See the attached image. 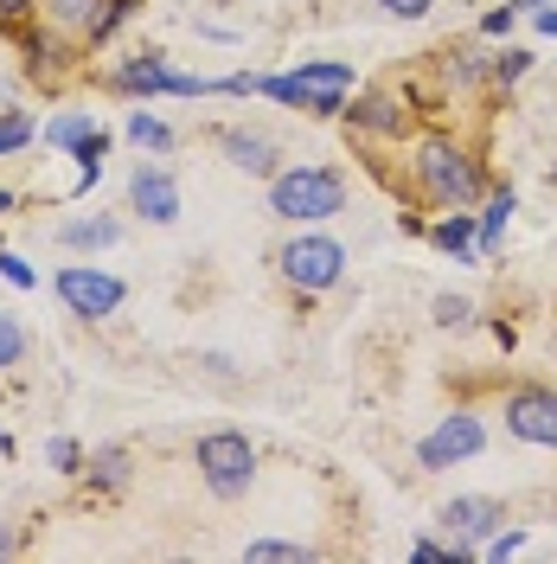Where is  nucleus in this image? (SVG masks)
<instances>
[{"label": "nucleus", "mask_w": 557, "mask_h": 564, "mask_svg": "<svg viewBox=\"0 0 557 564\" xmlns=\"http://www.w3.org/2000/svg\"><path fill=\"white\" fill-rule=\"evenodd\" d=\"M411 186H417L423 206H436V212H474L488 199V167H481V154L461 135L429 129L411 148Z\"/></svg>", "instance_id": "f257e3e1"}, {"label": "nucleus", "mask_w": 557, "mask_h": 564, "mask_svg": "<svg viewBox=\"0 0 557 564\" xmlns=\"http://www.w3.org/2000/svg\"><path fill=\"white\" fill-rule=\"evenodd\" d=\"M429 245L449 250L455 263H481V218H474V212H443V218L429 225Z\"/></svg>", "instance_id": "dca6fc26"}, {"label": "nucleus", "mask_w": 557, "mask_h": 564, "mask_svg": "<svg viewBox=\"0 0 557 564\" xmlns=\"http://www.w3.org/2000/svg\"><path fill=\"white\" fill-rule=\"evenodd\" d=\"M84 475H90L103 494H122V488H129V449H116V443L97 449V456L84 462Z\"/></svg>", "instance_id": "aec40b11"}, {"label": "nucleus", "mask_w": 557, "mask_h": 564, "mask_svg": "<svg viewBox=\"0 0 557 564\" xmlns=\"http://www.w3.org/2000/svg\"><path fill=\"white\" fill-rule=\"evenodd\" d=\"M52 289H58V302H65L77 321H109L129 302V282L97 270V263H65V270L52 276Z\"/></svg>", "instance_id": "0eeeda50"}, {"label": "nucleus", "mask_w": 557, "mask_h": 564, "mask_svg": "<svg viewBox=\"0 0 557 564\" xmlns=\"http://www.w3.org/2000/svg\"><path fill=\"white\" fill-rule=\"evenodd\" d=\"M551 352H557V334H551Z\"/></svg>", "instance_id": "58836bf2"}, {"label": "nucleus", "mask_w": 557, "mask_h": 564, "mask_svg": "<svg viewBox=\"0 0 557 564\" xmlns=\"http://www.w3.org/2000/svg\"><path fill=\"white\" fill-rule=\"evenodd\" d=\"M33 135H39V129H33V116H26V109H7V116H0V154L26 148Z\"/></svg>", "instance_id": "a878e982"}, {"label": "nucleus", "mask_w": 557, "mask_h": 564, "mask_svg": "<svg viewBox=\"0 0 557 564\" xmlns=\"http://www.w3.org/2000/svg\"><path fill=\"white\" fill-rule=\"evenodd\" d=\"M270 212L288 225H320L334 212H347V174L327 161H295L270 174Z\"/></svg>", "instance_id": "f03ea898"}, {"label": "nucleus", "mask_w": 557, "mask_h": 564, "mask_svg": "<svg viewBox=\"0 0 557 564\" xmlns=\"http://www.w3.org/2000/svg\"><path fill=\"white\" fill-rule=\"evenodd\" d=\"M429 315H436V327H468V321H474V302H468V295H436Z\"/></svg>", "instance_id": "bb28decb"}, {"label": "nucleus", "mask_w": 557, "mask_h": 564, "mask_svg": "<svg viewBox=\"0 0 557 564\" xmlns=\"http://www.w3.org/2000/svg\"><path fill=\"white\" fill-rule=\"evenodd\" d=\"M256 90L288 104V109H308V116H347L352 65H340V58H308V65L282 70V77H263Z\"/></svg>", "instance_id": "7ed1b4c3"}, {"label": "nucleus", "mask_w": 557, "mask_h": 564, "mask_svg": "<svg viewBox=\"0 0 557 564\" xmlns=\"http://www.w3.org/2000/svg\"><path fill=\"white\" fill-rule=\"evenodd\" d=\"M520 212V193L513 186H493L488 199H481V257H493L500 250V238H506V218Z\"/></svg>", "instance_id": "f3484780"}, {"label": "nucleus", "mask_w": 557, "mask_h": 564, "mask_svg": "<svg viewBox=\"0 0 557 564\" xmlns=\"http://www.w3.org/2000/svg\"><path fill=\"white\" fill-rule=\"evenodd\" d=\"M116 238H122L116 218H70V225H58V245L65 250H109Z\"/></svg>", "instance_id": "a211bd4d"}, {"label": "nucleus", "mask_w": 557, "mask_h": 564, "mask_svg": "<svg viewBox=\"0 0 557 564\" xmlns=\"http://www.w3.org/2000/svg\"><path fill=\"white\" fill-rule=\"evenodd\" d=\"M129 141H141V148H154V154H167V148H174V129H167L161 116H148V109H135V116H129Z\"/></svg>", "instance_id": "412c9836"}, {"label": "nucleus", "mask_w": 557, "mask_h": 564, "mask_svg": "<svg viewBox=\"0 0 557 564\" xmlns=\"http://www.w3.org/2000/svg\"><path fill=\"white\" fill-rule=\"evenodd\" d=\"M513 26H520V7H513V0H506V7H493L488 20H481V33H488V39H500V33H513Z\"/></svg>", "instance_id": "7c9ffc66"}, {"label": "nucleus", "mask_w": 557, "mask_h": 564, "mask_svg": "<svg viewBox=\"0 0 557 564\" xmlns=\"http://www.w3.org/2000/svg\"><path fill=\"white\" fill-rule=\"evenodd\" d=\"M103 154H109V135H103V129H97V135H90V141H84V148H77V193L103 180Z\"/></svg>", "instance_id": "4be33fe9"}, {"label": "nucleus", "mask_w": 557, "mask_h": 564, "mask_svg": "<svg viewBox=\"0 0 557 564\" xmlns=\"http://www.w3.org/2000/svg\"><path fill=\"white\" fill-rule=\"evenodd\" d=\"M250 564H302L314 558V545H282V539H256V545H244Z\"/></svg>", "instance_id": "5701e85b"}, {"label": "nucleus", "mask_w": 557, "mask_h": 564, "mask_svg": "<svg viewBox=\"0 0 557 564\" xmlns=\"http://www.w3.org/2000/svg\"><path fill=\"white\" fill-rule=\"evenodd\" d=\"M525 70H532V52H525V45H506V52H493V90H513Z\"/></svg>", "instance_id": "b1692460"}, {"label": "nucleus", "mask_w": 557, "mask_h": 564, "mask_svg": "<svg viewBox=\"0 0 557 564\" xmlns=\"http://www.w3.org/2000/svg\"><path fill=\"white\" fill-rule=\"evenodd\" d=\"M218 148H225V161H231L238 174H250V180H270V174H276V141L256 135V129H225V135H218Z\"/></svg>", "instance_id": "2eb2a0df"}, {"label": "nucleus", "mask_w": 557, "mask_h": 564, "mask_svg": "<svg viewBox=\"0 0 557 564\" xmlns=\"http://www.w3.org/2000/svg\"><path fill=\"white\" fill-rule=\"evenodd\" d=\"M276 270L295 295H320V289H334L347 276V245L327 238V231H302V238H288L276 250Z\"/></svg>", "instance_id": "39448f33"}, {"label": "nucleus", "mask_w": 557, "mask_h": 564, "mask_svg": "<svg viewBox=\"0 0 557 564\" xmlns=\"http://www.w3.org/2000/svg\"><path fill=\"white\" fill-rule=\"evenodd\" d=\"M7 449H13V443H7V436H0V456H7Z\"/></svg>", "instance_id": "4c0bfd02"}, {"label": "nucleus", "mask_w": 557, "mask_h": 564, "mask_svg": "<svg viewBox=\"0 0 557 564\" xmlns=\"http://www.w3.org/2000/svg\"><path fill=\"white\" fill-rule=\"evenodd\" d=\"M90 135H97V116H84V109H65V116L45 122V148H70V154H77Z\"/></svg>", "instance_id": "6ab92c4d"}, {"label": "nucleus", "mask_w": 557, "mask_h": 564, "mask_svg": "<svg viewBox=\"0 0 557 564\" xmlns=\"http://www.w3.org/2000/svg\"><path fill=\"white\" fill-rule=\"evenodd\" d=\"M436 77H443L449 90H488L493 58L474 45V39H461V45H449V52H436Z\"/></svg>", "instance_id": "4468645a"}, {"label": "nucleus", "mask_w": 557, "mask_h": 564, "mask_svg": "<svg viewBox=\"0 0 557 564\" xmlns=\"http://www.w3.org/2000/svg\"><path fill=\"white\" fill-rule=\"evenodd\" d=\"M174 84L179 70L167 65V52H135L109 70V90H122V97H174Z\"/></svg>", "instance_id": "ddd939ff"}, {"label": "nucleus", "mask_w": 557, "mask_h": 564, "mask_svg": "<svg viewBox=\"0 0 557 564\" xmlns=\"http://www.w3.org/2000/svg\"><path fill=\"white\" fill-rule=\"evenodd\" d=\"M193 462H199V481L218 500H244L250 481H256V449H250L244 430H206L193 443Z\"/></svg>", "instance_id": "20e7f679"}, {"label": "nucleus", "mask_w": 557, "mask_h": 564, "mask_svg": "<svg viewBox=\"0 0 557 564\" xmlns=\"http://www.w3.org/2000/svg\"><path fill=\"white\" fill-rule=\"evenodd\" d=\"M513 7H520V13H538V7H545V0H513Z\"/></svg>", "instance_id": "c9c22d12"}, {"label": "nucleus", "mask_w": 557, "mask_h": 564, "mask_svg": "<svg viewBox=\"0 0 557 564\" xmlns=\"http://www.w3.org/2000/svg\"><path fill=\"white\" fill-rule=\"evenodd\" d=\"M129 206L148 218V225H174L179 218V180L161 167V161H141L129 174Z\"/></svg>", "instance_id": "f8f14e48"}, {"label": "nucleus", "mask_w": 557, "mask_h": 564, "mask_svg": "<svg viewBox=\"0 0 557 564\" xmlns=\"http://www.w3.org/2000/svg\"><path fill=\"white\" fill-rule=\"evenodd\" d=\"M129 13H135V0H39V20L52 33H65L70 45H90V52L122 33Z\"/></svg>", "instance_id": "423d86ee"}, {"label": "nucleus", "mask_w": 557, "mask_h": 564, "mask_svg": "<svg viewBox=\"0 0 557 564\" xmlns=\"http://www.w3.org/2000/svg\"><path fill=\"white\" fill-rule=\"evenodd\" d=\"M33 13H39V0H0V20H7V26H26Z\"/></svg>", "instance_id": "473e14b6"}, {"label": "nucleus", "mask_w": 557, "mask_h": 564, "mask_svg": "<svg viewBox=\"0 0 557 564\" xmlns=\"http://www.w3.org/2000/svg\"><path fill=\"white\" fill-rule=\"evenodd\" d=\"M481 449H488V423H481V411H449V417L417 443V462L429 468V475H443V468L474 462Z\"/></svg>", "instance_id": "6e6552de"}, {"label": "nucleus", "mask_w": 557, "mask_h": 564, "mask_svg": "<svg viewBox=\"0 0 557 564\" xmlns=\"http://www.w3.org/2000/svg\"><path fill=\"white\" fill-rule=\"evenodd\" d=\"M7 212H13V193H0V218H7Z\"/></svg>", "instance_id": "e433bc0d"}, {"label": "nucleus", "mask_w": 557, "mask_h": 564, "mask_svg": "<svg viewBox=\"0 0 557 564\" xmlns=\"http://www.w3.org/2000/svg\"><path fill=\"white\" fill-rule=\"evenodd\" d=\"M0 276L13 282V289H33V263H26V257H13V250H7V257H0Z\"/></svg>", "instance_id": "2f4dec72"}, {"label": "nucleus", "mask_w": 557, "mask_h": 564, "mask_svg": "<svg viewBox=\"0 0 557 564\" xmlns=\"http://www.w3.org/2000/svg\"><path fill=\"white\" fill-rule=\"evenodd\" d=\"M45 462H52L58 475H84V462H90V456H84L70 436H52V443H45Z\"/></svg>", "instance_id": "cd10ccee"}, {"label": "nucleus", "mask_w": 557, "mask_h": 564, "mask_svg": "<svg viewBox=\"0 0 557 564\" xmlns=\"http://www.w3.org/2000/svg\"><path fill=\"white\" fill-rule=\"evenodd\" d=\"M449 539H468V545H488L493 532L506 527V500H493V494H455L449 507L436 513Z\"/></svg>", "instance_id": "9b49d317"}, {"label": "nucleus", "mask_w": 557, "mask_h": 564, "mask_svg": "<svg viewBox=\"0 0 557 564\" xmlns=\"http://www.w3.org/2000/svg\"><path fill=\"white\" fill-rule=\"evenodd\" d=\"M26 347H33V340H26V327H20L13 315H0V372H13V366L26 359Z\"/></svg>", "instance_id": "393cba45"}, {"label": "nucleus", "mask_w": 557, "mask_h": 564, "mask_svg": "<svg viewBox=\"0 0 557 564\" xmlns=\"http://www.w3.org/2000/svg\"><path fill=\"white\" fill-rule=\"evenodd\" d=\"M500 417H506V436H520L532 449H557V391L551 386H513Z\"/></svg>", "instance_id": "1a4fd4ad"}, {"label": "nucleus", "mask_w": 557, "mask_h": 564, "mask_svg": "<svg viewBox=\"0 0 557 564\" xmlns=\"http://www.w3.org/2000/svg\"><path fill=\"white\" fill-rule=\"evenodd\" d=\"M372 7H384L391 20H429V7H436V0H372Z\"/></svg>", "instance_id": "c756f323"}, {"label": "nucleus", "mask_w": 557, "mask_h": 564, "mask_svg": "<svg viewBox=\"0 0 557 564\" xmlns=\"http://www.w3.org/2000/svg\"><path fill=\"white\" fill-rule=\"evenodd\" d=\"M347 122L372 141H404L417 129V109H411V97H397V90H352Z\"/></svg>", "instance_id": "9d476101"}, {"label": "nucleus", "mask_w": 557, "mask_h": 564, "mask_svg": "<svg viewBox=\"0 0 557 564\" xmlns=\"http://www.w3.org/2000/svg\"><path fill=\"white\" fill-rule=\"evenodd\" d=\"M532 26H538V33H551V39H557V7H538V13H532Z\"/></svg>", "instance_id": "72a5a7b5"}, {"label": "nucleus", "mask_w": 557, "mask_h": 564, "mask_svg": "<svg viewBox=\"0 0 557 564\" xmlns=\"http://www.w3.org/2000/svg\"><path fill=\"white\" fill-rule=\"evenodd\" d=\"M20 552V539H13V527H0V558H13Z\"/></svg>", "instance_id": "f704fd0d"}, {"label": "nucleus", "mask_w": 557, "mask_h": 564, "mask_svg": "<svg viewBox=\"0 0 557 564\" xmlns=\"http://www.w3.org/2000/svg\"><path fill=\"white\" fill-rule=\"evenodd\" d=\"M520 545H525V532H520V527H500V532L488 539V545H481V552H488V558H513Z\"/></svg>", "instance_id": "c85d7f7f"}]
</instances>
